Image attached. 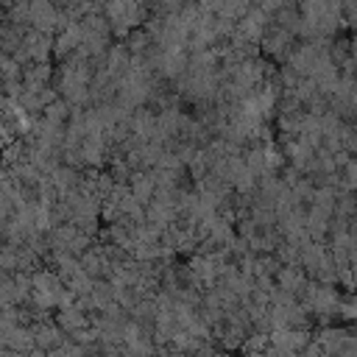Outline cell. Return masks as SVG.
I'll return each instance as SVG.
<instances>
[{"label": "cell", "mask_w": 357, "mask_h": 357, "mask_svg": "<svg viewBox=\"0 0 357 357\" xmlns=\"http://www.w3.org/2000/svg\"><path fill=\"white\" fill-rule=\"evenodd\" d=\"M28 22L39 33H50L59 25V11L53 0H28Z\"/></svg>", "instance_id": "6da1fadb"}, {"label": "cell", "mask_w": 357, "mask_h": 357, "mask_svg": "<svg viewBox=\"0 0 357 357\" xmlns=\"http://www.w3.org/2000/svg\"><path fill=\"white\" fill-rule=\"evenodd\" d=\"M349 181H351V184H357V162H351V165H349Z\"/></svg>", "instance_id": "3957f363"}, {"label": "cell", "mask_w": 357, "mask_h": 357, "mask_svg": "<svg viewBox=\"0 0 357 357\" xmlns=\"http://www.w3.org/2000/svg\"><path fill=\"white\" fill-rule=\"evenodd\" d=\"M33 293H36V298L42 301V304H53L56 298H61V284L53 279V276H36L33 279Z\"/></svg>", "instance_id": "7a4b0ae2"}]
</instances>
